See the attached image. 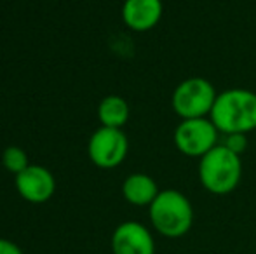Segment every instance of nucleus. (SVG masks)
<instances>
[{
    "instance_id": "0eeeda50",
    "label": "nucleus",
    "mask_w": 256,
    "mask_h": 254,
    "mask_svg": "<svg viewBox=\"0 0 256 254\" xmlns=\"http://www.w3.org/2000/svg\"><path fill=\"white\" fill-rule=\"evenodd\" d=\"M16 190L26 202L44 204L56 192V180L44 166L30 164L23 173L16 176Z\"/></svg>"
},
{
    "instance_id": "423d86ee",
    "label": "nucleus",
    "mask_w": 256,
    "mask_h": 254,
    "mask_svg": "<svg viewBox=\"0 0 256 254\" xmlns=\"http://www.w3.org/2000/svg\"><path fill=\"white\" fill-rule=\"evenodd\" d=\"M129 152L128 136L122 129L100 127L88 143V155L100 169H115L124 162Z\"/></svg>"
},
{
    "instance_id": "ddd939ff",
    "label": "nucleus",
    "mask_w": 256,
    "mask_h": 254,
    "mask_svg": "<svg viewBox=\"0 0 256 254\" xmlns=\"http://www.w3.org/2000/svg\"><path fill=\"white\" fill-rule=\"evenodd\" d=\"M223 145H225L230 152L237 153V155H242L248 148V138H246V134H226Z\"/></svg>"
},
{
    "instance_id": "39448f33",
    "label": "nucleus",
    "mask_w": 256,
    "mask_h": 254,
    "mask_svg": "<svg viewBox=\"0 0 256 254\" xmlns=\"http://www.w3.org/2000/svg\"><path fill=\"white\" fill-rule=\"evenodd\" d=\"M220 131L211 119L182 120L174 131V145L180 153L192 159H200L218 145Z\"/></svg>"
},
{
    "instance_id": "7ed1b4c3",
    "label": "nucleus",
    "mask_w": 256,
    "mask_h": 254,
    "mask_svg": "<svg viewBox=\"0 0 256 254\" xmlns=\"http://www.w3.org/2000/svg\"><path fill=\"white\" fill-rule=\"evenodd\" d=\"M199 180L204 190L212 195H228L242 180L240 155L230 152L223 143L209 150L199 162Z\"/></svg>"
},
{
    "instance_id": "4468645a",
    "label": "nucleus",
    "mask_w": 256,
    "mask_h": 254,
    "mask_svg": "<svg viewBox=\"0 0 256 254\" xmlns=\"http://www.w3.org/2000/svg\"><path fill=\"white\" fill-rule=\"evenodd\" d=\"M0 254H23V251L14 242L7 241V239H0Z\"/></svg>"
},
{
    "instance_id": "9d476101",
    "label": "nucleus",
    "mask_w": 256,
    "mask_h": 254,
    "mask_svg": "<svg viewBox=\"0 0 256 254\" xmlns=\"http://www.w3.org/2000/svg\"><path fill=\"white\" fill-rule=\"evenodd\" d=\"M158 192L160 190L154 178L143 173L129 174L122 183V197L126 199V202L136 207H150Z\"/></svg>"
},
{
    "instance_id": "f03ea898",
    "label": "nucleus",
    "mask_w": 256,
    "mask_h": 254,
    "mask_svg": "<svg viewBox=\"0 0 256 254\" xmlns=\"http://www.w3.org/2000/svg\"><path fill=\"white\" fill-rule=\"evenodd\" d=\"M154 230L168 239H180L194 225V207L188 197L180 190H160L148 207Z\"/></svg>"
},
{
    "instance_id": "20e7f679",
    "label": "nucleus",
    "mask_w": 256,
    "mask_h": 254,
    "mask_svg": "<svg viewBox=\"0 0 256 254\" xmlns=\"http://www.w3.org/2000/svg\"><path fill=\"white\" fill-rule=\"evenodd\" d=\"M216 96L218 92L208 78L190 77L176 85L171 96V105L182 120L206 119L211 115Z\"/></svg>"
},
{
    "instance_id": "9b49d317",
    "label": "nucleus",
    "mask_w": 256,
    "mask_h": 254,
    "mask_svg": "<svg viewBox=\"0 0 256 254\" xmlns=\"http://www.w3.org/2000/svg\"><path fill=\"white\" fill-rule=\"evenodd\" d=\"M129 105L120 96L110 94L102 99L98 106V119L103 127L122 129L129 120Z\"/></svg>"
},
{
    "instance_id": "f8f14e48",
    "label": "nucleus",
    "mask_w": 256,
    "mask_h": 254,
    "mask_svg": "<svg viewBox=\"0 0 256 254\" xmlns=\"http://www.w3.org/2000/svg\"><path fill=\"white\" fill-rule=\"evenodd\" d=\"M2 164L9 173L16 174V176L20 173H23V171L30 166L26 153H24V150L20 148V146H7V148L4 150Z\"/></svg>"
},
{
    "instance_id": "1a4fd4ad",
    "label": "nucleus",
    "mask_w": 256,
    "mask_h": 254,
    "mask_svg": "<svg viewBox=\"0 0 256 254\" xmlns=\"http://www.w3.org/2000/svg\"><path fill=\"white\" fill-rule=\"evenodd\" d=\"M164 14L162 0H124L122 21L132 31H150L160 23Z\"/></svg>"
},
{
    "instance_id": "6e6552de",
    "label": "nucleus",
    "mask_w": 256,
    "mask_h": 254,
    "mask_svg": "<svg viewBox=\"0 0 256 254\" xmlns=\"http://www.w3.org/2000/svg\"><path fill=\"white\" fill-rule=\"evenodd\" d=\"M114 254H155L154 235L138 221H124L112 235Z\"/></svg>"
},
{
    "instance_id": "f257e3e1",
    "label": "nucleus",
    "mask_w": 256,
    "mask_h": 254,
    "mask_svg": "<svg viewBox=\"0 0 256 254\" xmlns=\"http://www.w3.org/2000/svg\"><path fill=\"white\" fill-rule=\"evenodd\" d=\"M222 134H248L256 129V92L250 89H226L216 96L209 115Z\"/></svg>"
}]
</instances>
